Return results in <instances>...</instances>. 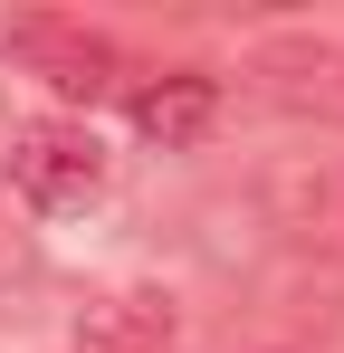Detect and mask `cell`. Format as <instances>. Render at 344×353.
Listing matches in <instances>:
<instances>
[{"mask_svg":"<svg viewBox=\"0 0 344 353\" xmlns=\"http://www.w3.org/2000/svg\"><path fill=\"white\" fill-rule=\"evenodd\" d=\"M124 105H134V134L144 143H201L211 124H220V77H201V67H163V77H124Z\"/></svg>","mask_w":344,"mask_h":353,"instance_id":"cell-3","label":"cell"},{"mask_svg":"<svg viewBox=\"0 0 344 353\" xmlns=\"http://www.w3.org/2000/svg\"><path fill=\"white\" fill-rule=\"evenodd\" d=\"M10 58L29 67L48 96H67V105H96V96L124 86V48H115L106 29H86V19H57V10L10 19Z\"/></svg>","mask_w":344,"mask_h":353,"instance_id":"cell-2","label":"cell"},{"mask_svg":"<svg viewBox=\"0 0 344 353\" xmlns=\"http://www.w3.org/2000/svg\"><path fill=\"white\" fill-rule=\"evenodd\" d=\"M249 77H258L278 105L344 115V48L335 39H268V48H249Z\"/></svg>","mask_w":344,"mask_h":353,"instance_id":"cell-4","label":"cell"},{"mask_svg":"<svg viewBox=\"0 0 344 353\" xmlns=\"http://www.w3.org/2000/svg\"><path fill=\"white\" fill-rule=\"evenodd\" d=\"M10 191L29 210H86L106 191V143L67 115H39V124H10Z\"/></svg>","mask_w":344,"mask_h":353,"instance_id":"cell-1","label":"cell"},{"mask_svg":"<svg viewBox=\"0 0 344 353\" xmlns=\"http://www.w3.org/2000/svg\"><path fill=\"white\" fill-rule=\"evenodd\" d=\"M77 353H172V305L163 296H96L77 325Z\"/></svg>","mask_w":344,"mask_h":353,"instance_id":"cell-5","label":"cell"}]
</instances>
